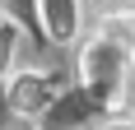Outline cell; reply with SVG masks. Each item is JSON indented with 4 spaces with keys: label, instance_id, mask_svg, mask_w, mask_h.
Returning <instances> with one entry per match:
<instances>
[{
    "label": "cell",
    "instance_id": "cell-2",
    "mask_svg": "<svg viewBox=\"0 0 135 130\" xmlns=\"http://www.w3.org/2000/svg\"><path fill=\"white\" fill-rule=\"evenodd\" d=\"M5 102H9L14 116H42L56 102V79L42 74V70H19L5 84Z\"/></svg>",
    "mask_w": 135,
    "mask_h": 130
},
{
    "label": "cell",
    "instance_id": "cell-4",
    "mask_svg": "<svg viewBox=\"0 0 135 130\" xmlns=\"http://www.w3.org/2000/svg\"><path fill=\"white\" fill-rule=\"evenodd\" d=\"M93 9L103 19H131L135 14V0H93Z\"/></svg>",
    "mask_w": 135,
    "mask_h": 130
},
{
    "label": "cell",
    "instance_id": "cell-3",
    "mask_svg": "<svg viewBox=\"0 0 135 130\" xmlns=\"http://www.w3.org/2000/svg\"><path fill=\"white\" fill-rule=\"evenodd\" d=\"M42 28L51 42H75L79 37V0H37Z\"/></svg>",
    "mask_w": 135,
    "mask_h": 130
},
{
    "label": "cell",
    "instance_id": "cell-1",
    "mask_svg": "<svg viewBox=\"0 0 135 130\" xmlns=\"http://www.w3.org/2000/svg\"><path fill=\"white\" fill-rule=\"evenodd\" d=\"M131 65H135V14L103 19L79 47V88L89 93V102L117 107Z\"/></svg>",
    "mask_w": 135,
    "mask_h": 130
},
{
    "label": "cell",
    "instance_id": "cell-5",
    "mask_svg": "<svg viewBox=\"0 0 135 130\" xmlns=\"http://www.w3.org/2000/svg\"><path fill=\"white\" fill-rule=\"evenodd\" d=\"M98 130H135V121H121V116H117V121H103Z\"/></svg>",
    "mask_w": 135,
    "mask_h": 130
}]
</instances>
